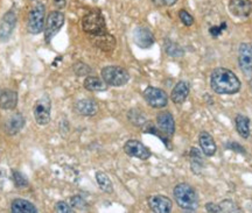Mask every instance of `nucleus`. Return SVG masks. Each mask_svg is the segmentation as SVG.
<instances>
[{
  "mask_svg": "<svg viewBox=\"0 0 252 213\" xmlns=\"http://www.w3.org/2000/svg\"><path fill=\"white\" fill-rule=\"evenodd\" d=\"M50 112H52V100L48 96L41 97L33 106L34 120L40 126H46L50 121Z\"/></svg>",
  "mask_w": 252,
  "mask_h": 213,
  "instance_id": "0eeeda50",
  "label": "nucleus"
},
{
  "mask_svg": "<svg viewBox=\"0 0 252 213\" xmlns=\"http://www.w3.org/2000/svg\"><path fill=\"white\" fill-rule=\"evenodd\" d=\"M18 92L13 90H4L0 93V108L12 111L18 105Z\"/></svg>",
  "mask_w": 252,
  "mask_h": 213,
  "instance_id": "6ab92c4d",
  "label": "nucleus"
},
{
  "mask_svg": "<svg viewBox=\"0 0 252 213\" xmlns=\"http://www.w3.org/2000/svg\"><path fill=\"white\" fill-rule=\"evenodd\" d=\"M147 204L154 213H169L173 209L172 200L162 195L151 196L147 199Z\"/></svg>",
  "mask_w": 252,
  "mask_h": 213,
  "instance_id": "ddd939ff",
  "label": "nucleus"
},
{
  "mask_svg": "<svg viewBox=\"0 0 252 213\" xmlns=\"http://www.w3.org/2000/svg\"><path fill=\"white\" fill-rule=\"evenodd\" d=\"M75 109L81 115L93 117L98 112V104L93 99H81L75 105Z\"/></svg>",
  "mask_w": 252,
  "mask_h": 213,
  "instance_id": "aec40b11",
  "label": "nucleus"
},
{
  "mask_svg": "<svg viewBox=\"0 0 252 213\" xmlns=\"http://www.w3.org/2000/svg\"><path fill=\"white\" fill-rule=\"evenodd\" d=\"M96 181L98 184L99 189L104 191L105 193H112L113 192V184L111 180L105 172L103 171H97L96 172Z\"/></svg>",
  "mask_w": 252,
  "mask_h": 213,
  "instance_id": "393cba45",
  "label": "nucleus"
},
{
  "mask_svg": "<svg viewBox=\"0 0 252 213\" xmlns=\"http://www.w3.org/2000/svg\"><path fill=\"white\" fill-rule=\"evenodd\" d=\"M102 78L109 86H124L130 80V74L125 68L109 65L102 69Z\"/></svg>",
  "mask_w": 252,
  "mask_h": 213,
  "instance_id": "39448f33",
  "label": "nucleus"
},
{
  "mask_svg": "<svg viewBox=\"0 0 252 213\" xmlns=\"http://www.w3.org/2000/svg\"><path fill=\"white\" fill-rule=\"evenodd\" d=\"M91 1H94V2H96V1H98V0H91Z\"/></svg>",
  "mask_w": 252,
  "mask_h": 213,
  "instance_id": "a19ab883",
  "label": "nucleus"
},
{
  "mask_svg": "<svg viewBox=\"0 0 252 213\" xmlns=\"http://www.w3.org/2000/svg\"><path fill=\"white\" fill-rule=\"evenodd\" d=\"M210 86L217 95H235L242 87L234 71L226 68H215L210 75Z\"/></svg>",
  "mask_w": 252,
  "mask_h": 213,
  "instance_id": "f257e3e1",
  "label": "nucleus"
},
{
  "mask_svg": "<svg viewBox=\"0 0 252 213\" xmlns=\"http://www.w3.org/2000/svg\"><path fill=\"white\" fill-rule=\"evenodd\" d=\"M220 212H241V209L239 206L236 204L234 200L231 199H224L222 202L219 203Z\"/></svg>",
  "mask_w": 252,
  "mask_h": 213,
  "instance_id": "c756f323",
  "label": "nucleus"
},
{
  "mask_svg": "<svg viewBox=\"0 0 252 213\" xmlns=\"http://www.w3.org/2000/svg\"><path fill=\"white\" fill-rule=\"evenodd\" d=\"M176 204L182 210L195 212L198 208V196L196 190L188 183H179L173 190Z\"/></svg>",
  "mask_w": 252,
  "mask_h": 213,
  "instance_id": "f03ea898",
  "label": "nucleus"
},
{
  "mask_svg": "<svg viewBox=\"0 0 252 213\" xmlns=\"http://www.w3.org/2000/svg\"><path fill=\"white\" fill-rule=\"evenodd\" d=\"M226 29V23H222L220 26H213L210 27L209 33L213 37H219L220 34L223 33V30Z\"/></svg>",
  "mask_w": 252,
  "mask_h": 213,
  "instance_id": "f704fd0d",
  "label": "nucleus"
},
{
  "mask_svg": "<svg viewBox=\"0 0 252 213\" xmlns=\"http://www.w3.org/2000/svg\"><path fill=\"white\" fill-rule=\"evenodd\" d=\"M55 212H58V213H72V212H74V210H72V208L68 204V203H65V202H63V200H61V202H58L55 204Z\"/></svg>",
  "mask_w": 252,
  "mask_h": 213,
  "instance_id": "473e14b6",
  "label": "nucleus"
},
{
  "mask_svg": "<svg viewBox=\"0 0 252 213\" xmlns=\"http://www.w3.org/2000/svg\"><path fill=\"white\" fill-rule=\"evenodd\" d=\"M70 203H71V208H72V209L82 210V209L87 208L86 200H84V199L82 198V197H80V196L72 197V198L70 199Z\"/></svg>",
  "mask_w": 252,
  "mask_h": 213,
  "instance_id": "72a5a7b5",
  "label": "nucleus"
},
{
  "mask_svg": "<svg viewBox=\"0 0 252 213\" xmlns=\"http://www.w3.org/2000/svg\"><path fill=\"white\" fill-rule=\"evenodd\" d=\"M81 24L84 33L91 35V37L104 35V34L109 33L108 28H106L105 19H104L102 12L98 11V9L91 11L84 15Z\"/></svg>",
  "mask_w": 252,
  "mask_h": 213,
  "instance_id": "7ed1b4c3",
  "label": "nucleus"
},
{
  "mask_svg": "<svg viewBox=\"0 0 252 213\" xmlns=\"http://www.w3.org/2000/svg\"><path fill=\"white\" fill-rule=\"evenodd\" d=\"M225 147H226V148L234 150V152H236V153H241V154H245V149L241 145H239V143H237V142H229V143H226Z\"/></svg>",
  "mask_w": 252,
  "mask_h": 213,
  "instance_id": "c9c22d12",
  "label": "nucleus"
},
{
  "mask_svg": "<svg viewBox=\"0 0 252 213\" xmlns=\"http://www.w3.org/2000/svg\"><path fill=\"white\" fill-rule=\"evenodd\" d=\"M179 19H180L181 23L187 27H190L194 25L193 15L189 13L188 11H186V9H180V11H179Z\"/></svg>",
  "mask_w": 252,
  "mask_h": 213,
  "instance_id": "2f4dec72",
  "label": "nucleus"
},
{
  "mask_svg": "<svg viewBox=\"0 0 252 213\" xmlns=\"http://www.w3.org/2000/svg\"><path fill=\"white\" fill-rule=\"evenodd\" d=\"M26 120L21 113H14L9 117L5 123V132L9 136L17 135V134L23 130Z\"/></svg>",
  "mask_w": 252,
  "mask_h": 213,
  "instance_id": "f3484780",
  "label": "nucleus"
},
{
  "mask_svg": "<svg viewBox=\"0 0 252 213\" xmlns=\"http://www.w3.org/2000/svg\"><path fill=\"white\" fill-rule=\"evenodd\" d=\"M127 118L128 120H130L131 123L137 127H143L144 125L147 123L146 118H145V114L137 108H132L127 113Z\"/></svg>",
  "mask_w": 252,
  "mask_h": 213,
  "instance_id": "a878e982",
  "label": "nucleus"
},
{
  "mask_svg": "<svg viewBox=\"0 0 252 213\" xmlns=\"http://www.w3.org/2000/svg\"><path fill=\"white\" fill-rule=\"evenodd\" d=\"M132 39L135 46H138L141 49H149L154 45L156 39H154L153 33L151 32L150 28L139 26L133 30L132 34Z\"/></svg>",
  "mask_w": 252,
  "mask_h": 213,
  "instance_id": "f8f14e48",
  "label": "nucleus"
},
{
  "mask_svg": "<svg viewBox=\"0 0 252 213\" xmlns=\"http://www.w3.org/2000/svg\"><path fill=\"white\" fill-rule=\"evenodd\" d=\"M190 159H191V170H193L195 167H197V174H198L201 170V168H202V165H203L202 153H201L197 148H191Z\"/></svg>",
  "mask_w": 252,
  "mask_h": 213,
  "instance_id": "cd10ccee",
  "label": "nucleus"
},
{
  "mask_svg": "<svg viewBox=\"0 0 252 213\" xmlns=\"http://www.w3.org/2000/svg\"><path fill=\"white\" fill-rule=\"evenodd\" d=\"M84 89L91 92H103V91L108 90V84L103 80V78L100 80L99 77L96 76H88L84 80Z\"/></svg>",
  "mask_w": 252,
  "mask_h": 213,
  "instance_id": "4be33fe9",
  "label": "nucleus"
},
{
  "mask_svg": "<svg viewBox=\"0 0 252 213\" xmlns=\"http://www.w3.org/2000/svg\"><path fill=\"white\" fill-rule=\"evenodd\" d=\"M5 182H6V171H5V169L0 168V190L4 187Z\"/></svg>",
  "mask_w": 252,
  "mask_h": 213,
  "instance_id": "58836bf2",
  "label": "nucleus"
},
{
  "mask_svg": "<svg viewBox=\"0 0 252 213\" xmlns=\"http://www.w3.org/2000/svg\"><path fill=\"white\" fill-rule=\"evenodd\" d=\"M93 42L94 47L106 53L112 52L116 48V39L110 33L99 36H93Z\"/></svg>",
  "mask_w": 252,
  "mask_h": 213,
  "instance_id": "412c9836",
  "label": "nucleus"
},
{
  "mask_svg": "<svg viewBox=\"0 0 252 213\" xmlns=\"http://www.w3.org/2000/svg\"><path fill=\"white\" fill-rule=\"evenodd\" d=\"M46 23V6L39 2L31 9L27 18V32L32 35H39L43 32Z\"/></svg>",
  "mask_w": 252,
  "mask_h": 213,
  "instance_id": "20e7f679",
  "label": "nucleus"
},
{
  "mask_svg": "<svg viewBox=\"0 0 252 213\" xmlns=\"http://www.w3.org/2000/svg\"><path fill=\"white\" fill-rule=\"evenodd\" d=\"M198 143H200L202 153L208 158H212L216 154V142L214 140V137L210 135V133H208L206 131H202L198 135Z\"/></svg>",
  "mask_w": 252,
  "mask_h": 213,
  "instance_id": "a211bd4d",
  "label": "nucleus"
},
{
  "mask_svg": "<svg viewBox=\"0 0 252 213\" xmlns=\"http://www.w3.org/2000/svg\"><path fill=\"white\" fill-rule=\"evenodd\" d=\"M189 92H190V87L189 84L185 80H180L175 84V86L173 87L172 93H171V100L174 103L175 105H181L187 100Z\"/></svg>",
  "mask_w": 252,
  "mask_h": 213,
  "instance_id": "dca6fc26",
  "label": "nucleus"
},
{
  "mask_svg": "<svg viewBox=\"0 0 252 213\" xmlns=\"http://www.w3.org/2000/svg\"><path fill=\"white\" fill-rule=\"evenodd\" d=\"M72 71H74L75 75L82 77V76H88V75H90L91 71H93V69H91L88 64L83 63V62H77V63L72 65Z\"/></svg>",
  "mask_w": 252,
  "mask_h": 213,
  "instance_id": "7c9ffc66",
  "label": "nucleus"
},
{
  "mask_svg": "<svg viewBox=\"0 0 252 213\" xmlns=\"http://www.w3.org/2000/svg\"><path fill=\"white\" fill-rule=\"evenodd\" d=\"M17 13L13 8L9 9L2 15L0 20V41L6 42L11 37L12 33L14 32L15 26H17Z\"/></svg>",
  "mask_w": 252,
  "mask_h": 213,
  "instance_id": "1a4fd4ad",
  "label": "nucleus"
},
{
  "mask_svg": "<svg viewBox=\"0 0 252 213\" xmlns=\"http://www.w3.org/2000/svg\"><path fill=\"white\" fill-rule=\"evenodd\" d=\"M238 64L245 77H252V46L241 43L238 48Z\"/></svg>",
  "mask_w": 252,
  "mask_h": 213,
  "instance_id": "9b49d317",
  "label": "nucleus"
},
{
  "mask_svg": "<svg viewBox=\"0 0 252 213\" xmlns=\"http://www.w3.org/2000/svg\"><path fill=\"white\" fill-rule=\"evenodd\" d=\"M124 152L126 155L146 161L152 156V152L147 148L143 142L138 140H128L124 145Z\"/></svg>",
  "mask_w": 252,
  "mask_h": 213,
  "instance_id": "9d476101",
  "label": "nucleus"
},
{
  "mask_svg": "<svg viewBox=\"0 0 252 213\" xmlns=\"http://www.w3.org/2000/svg\"><path fill=\"white\" fill-rule=\"evenodd\" d=\"M228 8L234 17L248 18L252 13L251 0H229Z\"/></svg>",
  "mask_w": 252,
  "mask_h": 213,
  "instance_id": "4468645a",
  "label": "nucleus"
},
{
  "mask_svg": "<svg viewBox=\"0 0 252 213\" xmlns=\"http://www.w3.org/2000/svg\"><path fill=\"white\" fill-rule=\"evenodd\" d=\"M65 17L62 13V11H55L49 12L47 15L45 28H43V36H45V41L47 43H50L54 37L58 35V33L62 29L63 25H64Z\"/></svg>",
  "mask_w": 252,
  "mask_h": 213,
  "instance_id": "423d86ee",
  "label": "nucleus"
},
{
  "mask_svg": "<svg viewBox=\"0 0 252 213\" xmlns=\"http://www.w3.org/2000/svg\"><path fill=\"white\" fill-rule=\"evenodd\" d=\"M31 1H34V0H31Z\"/></svg>",
  "mask_w": 252,
  "mask_h": 213,
  "instance_id": "79ce46f5",
  "label": "nucleus"
},
{
  "mask_svg": "<svg viewBox=\"0 0 252 213\" xmlns=\"http://www.w3.org/2000/svg\"><path fill=\"white\" fill-rule=\"evenodd\" d=\"M68 0H53V6H54L55 9L58 11H62V9L65 8L67 6Z\"/></svg>",
  "mask_w": 252,
  "mask_h": 213,
  "instance_id": "4c0bfd02",
  "label": "nucleus"
},
{
  "mask_svg": "<svg viewBox=\"0 0 252 213\" xmlns=\"http://www.w3.org/2000/svg\"><path fill=\"white\" fill-rule=\"evenodd\" d=\"M236 131L243 139H249L250 136V119L247 115L238 114L235 118Z\"/></svg>",
  "mask_w": 252,
  "mask_h": 213,
  "instance_id": "b1692460",
  "label": "nucleus"
},
{
  "mask_svg": "<svg viewBox=\"0 0 252 213\" xmlns=\"http://www.w3.org/2000/svg\"><path fill=\"white\" fill-rule=\"evenodd\" d=\"M12 178H13L14 186L19 187V189H25V187L28 186V180L27 177L25 176L23 172L18 170H12Z\"/></svg>",
  "mask_w": 252,
  "mask_h": 213,
  "instance_id": "c85d7f7f",
  "label": "nucleus"
},
{
  "mask_svg": "<svg viewBox=\"0 0 252 213\" xmlns=\"http://www.w3.org/2000/svg\"><path fill=\"white\" fill-rule=\"evenodd\" d=\"M165 52L171 57H181L185 54L184 49L178 43L173 42L171 40H166L165 41Z\"/></svg>",
  "mask_w": 252,
  "mask_h": 213,
  "instance_id": "bb28decb",
  "label": "nucleus"
},
{
  "mask_svg": "<svg viewBox=\"0 0 252 213\" xmlns=\"http://www.w3.org/2000/svg\"><path fill=\"white\" fill-rule=\"evenodd\" d=\"M157 125L159 131L167 137H171L175 133V121L172 113L169 112L165 111L158 114Z\"/></svg>",
  "mask_w": 252,
  "mask_h": 213,
  "instance_id": "2eb2a0df",
  "label": "nucleus"
},
{
  "mask_svg": "<svg viewBox=\"0 0 252 213\" xmlns=\"http://www.w3.org/2000/svg\"><path fill=\"white\" fill-rule=\"evenodd\" d=\"M162 2L166 6H169V7H171V6H174L176 2H178V0H162Z\"/></svg>",
  "mask_w": 252,
  "mask_h": 213,
  "instance_id": "ea45409f",
  "label": "nucleus"
},
{
  "mask_svg": "<svg viewBox=\"0 0 252 213\" xmlns=\"http://www.w3.org/2000/svg\"><path fill=\"white\" fill-rule=\"evenodd\" d=\"M11 211L13 213H36L37 209L34 204L26 199L17 198L12 202Z\"/></svg>",
  "mask_w": 252,
  "mask_h": 213,
  "instance_id": "5701e85b",
  "label": "nucleus"
},
{
  "mask_svg": "<svg viewBox=\"0 0 252 213\" xmlns=\"http://www.w3.org/2000/svg\"><path fill=\"white\" fill-rule=\"evenodd\" d=\"M206 210H207V212H210V213H220V205L216 204V203H208V204H206Z\"/></svg>",
  "mask_w": 252,
  "mask_h": 213,
  "instance_id": "e433bc0d",
  "label": "nucleus"
},
{
  "mask_svg": "<svg viewBox=\"0 0 252 213\" xmlns=\"http://www.w3.org/2000/svg\"><path fill=\"white\" fill-rule=\"evenodd\" d=\"M143 97L145 102L153 108L166 107L168 104V96L162 89L156 86H147L144 90Z\"/></svg>",
  "mask_w": 252,
  "mask_h": 213,
  "instance_id": "6e6552de",
  "label": "nucleus"
}]
</instances>
